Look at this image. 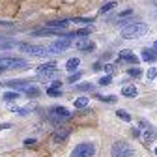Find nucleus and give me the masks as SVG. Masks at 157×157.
I'll list each match as a JSON object with an SVG mask.
<instances>
[{
  "instance_id": "36",
  "label": "nucleus",
  "mask_w": 157,
  "mask_h": 157,
  "mask_svg": "<svg viewBox=\"0 0 157 157\" xmlns=\"http://www.w3.org/2000/svg\"><path fill=\"white\" fill-rule=\"evenodd\" d=\"M133 136H140V131L139 129H133Z\"/></svg>"
},
{
  "instance_id": "18",
  "label": "nucleus",
  "mask_w": 157,
  "mask_h": 157,
  "mask_svg": "<svg viewBox=\"0 0 157 157\" xmlns=\"http://www.w3.org/2000/svg\"><path fill=\"white\" fill-rule=\"evenodd\" d=\"M47 95H51V97H60V95H62V88L49 86V88H47Z\"/></svg>"
},
{
  "instance_id": "15",
  "label": "nucleus",
  "mask_w": 157,
  "mask_h": 157,
  "mask_svg": "<svg viewBox=\"0 0 157 157\" xmlns=\"http://www.w3.org/2000/svg\"><path fill=\"white\" fill-rule=\"evenodd\" d=\"M136 94H139L136 86H131V84H129V86H124V88H122V95H124V97H135Z\"/></svg>"
},
{
  "instance_id": "25",
  "label": "nucleus",
  "mask_w": 157,
  "mask_h": 157,
  "mask_svg": "<svg viewBox=\"0 0 157 157\" xmlns=\"http://www.w3.org/2000/svg\"><path fill=\"white\" fill-rule=\"evenodd\" d=\"M25 94H26L28 97H37V95H39V90H37L36 86H28V88L25 90Z\"/></svg>"
},
{
  "instance_id": "8",
  "label": "nucleus",
  "mask_w": 157,
  "mask_h": 157,
  "mask_svg": "<svg viewBox=\"0 0 157 157\" xmlns=\"http://www.w3.org/2000/svg\"><path fill=\"white\" fill-rule=\"evenodd\" d=\"M21 49H23V51H26V52H30V54H34V56H43V54H49L47 47H43V45H21Z\"/></svg>"
},
{
  "instance_id": "17",
  "label": "nucleus",
  "mask_w": 157,
  "mask_h": 157,
  "mask_svg": "<svg viewBox=\"0 0 157 157\" xmlns=\"http://www.w3.org/2000/svg\"><path fill=\"white\" fill-rule=\"evenodd\" d=\"M78 64H81V60H78V58H69V60L66 62V69H67L69 73H73V71L78 67Z\"/></svg>"
},
{
  "instance_id": "5",
  "label": "nucleus",
  "mask_w": 157,
  "mask_h": 157,
  "mask_svg": "<svg viewBox=\"0 0 157 157\" xmlns=\"http://www.w3.org/2000/svg\"><path fill=\"white\" fill-rule=\"evenodd\" d=\"M26 60L23 58H11V56H0V67H6V69H23L26 67Z\"/></svg>"
},
{
  "instance_id": "34",
  "label": "nucleus",
  "mask_w": 157,
  "mask_h": 157,
  "mask_svg": "<svg viewBox=\"0 0 157 157\" xmlns=\"http://www.w3.org/2000/svg\"><path fill=\"white\" fill-rule=\"evenodd\" d=\"M11 124H0V131H4V129H10Z\"/></svg>"
},
{
  "instance_id": "11",
  "label": "nucleus",
  "mask_w": 157,
  "mask_h": 157,
  "mask_svg": "<svg viewBox=\"0 0 157 157\" xmlns=\"http://www.w3.org/2000/svg\"><path fill=\"white\" fill-rule=\"evenodd\" d=\"M69 129L67 127H62V129H58L54 135H52V142H64L66 139H67V136H69Z\"/></svg>"
},
{
  "instance_id": "22",
  "label": "nucleus",
  "mask_w": 157,
  "mask_h": 157,
  "mask_svg": "<svg viewBox=\"0 0 157 157\" xmlns=\"http://www.w3.org/2000/svg\"><path fill=\"white\" fill-rule=\"evenodd\" d=\"M95 99L105 101V103H116V97H114V95H99V94H97V95H95Z\"/></svg>"
},
{
  "instance_id": "38",
  "label": "nucleus",
  "mask_w": 157,
  "mask_h": 157,
  "mask_svg": "<svg viewBox=\"0 0 157 157\" xmlns=\"http://www.w3.org/2000/svg\"><path fill=\"white\" fill-rule=\"evenodd\" d=\"M153 49H155V51H157V41H155V43H153Z\"/></svg>"
},
{
  "instance_id": "7",
  "label": "nucleus",
  "mask_w": 157,
  "mask_h": 157,
  "mask_svg": "<svg viewBox=\"0 0 157 157\" xmlns=\"http://www.w3.org/2000/svg\"><path fill=\"white\" fill-rule=\"evenodd\" d=\"M67 47H71V39H69V37H62V39H56L54 43H51V45L47 47V51H49V54H60V52H64Z\"/></svg>"
},
{
  "instance_id": "20",
  "label": "nucleus",
  "mask_w": 157,
  "mask_h": 157,
  "mask_svg": "<svg viewBox=\"0 0 157 157\" xmlns=\"http://www.w3.org/2000/svg\"><path fill=\"white\" fill-rule=\"evenodd\" d=\"M114 8H116V2H107V4H103V8L99 10V13H101V15H105V13L112 11Z\"/></svg>"
},
{
  "instance_id": "26",
  "label": "nucleus",
  "mask_w": 157,
  "mask_h": 157,
  "mask_svg": "<svg viewBox=\"0 0 157 157\" xmlns=\"http://www.w3.org/2000/svg\"><path fill=\"white\" fill-rule=\"evenodd\" d=\"M146 77H148V81H153V78L157 77V67H150L148 73H146Z\"/></svg>"
},
{
  "instance_id": "3",
  "label": "nucleus",
  "mask_w": 157,
  "mask_h": 157,
  "mask_svg": "<svg viewBox=\"0 0 157 157\" xmlns=\"http://www.w3.org/2000/svg\"><path fill=\"white\" fill-rule=\"evenodd\" d=\"M95 155V144L94 142H81L71 151V157H94Z\"/></svg>"
},
{
  "instance_id": "10",
  "label": "nucleus",
  "mask_w": 157,
  "mask_h": 157,
  "mask_svg": "<svg viewBox=\"0 0 157 157\" xmlns=\"http://www.w3.org/2000/svg\"><path fill=\"white\" fill-rule=\"evenodd\" d=\"M75 47H77L78 51H86V52H90V51L95 49V43L92 41V39H78V41H75Z\"/></svg>"
},
{
  "instance_id": "12",
  "label": "nucleus",
  "mask_w": 157,
  "mask_h": 157,
  "mask_svg": "<svg viewBox=\"0 0 157 157\" xmlns=\"http://www.w3.org/2000/svg\"><path fill=\"white\" fill-rule=\"evenodd\" d=\"M67 25H69L67 19H62V21H51V23H47V28H52V30H64V28H67Z\"/></svg>"
},
{
  "instance_id": "2",
  "label": "nucleus",
  "mask_w": 157,
  "mask_h": 157,
  "mask_svg": "<svg viewBox=\"0 0 157 157\" xmlns=\"http://www.w3.org/2000/svg\"><path fill=\"white\" fill-rule=\"evenodd\" d=\"M136 151L127 142H114L110 148V157H135Z\"/></svg>"
},
{
  "instance_id": "31",
  "label": "nucleus",
  "mask_w": 157,
  "mask_h": 157,
  "mask_svg": "<svg viewBox=\"0 0 157 157\" xmlns=\"http://www.w3.org/2000/svg\"><path fill=\"white\" fill-rule=\"evenodd\" d=\"M75 90H81V92H84V90H92V84H77Z\"/></svg>"
},
{
  "instance_id": "13",
  "label": "nucleus",
  "mask_w": 157,
  "mask_h": 157,
  "mask_svg": "<svg viewBox=\"0 0 157 157\" xmlns=\"http://www.w3.org/2000/svg\"><path fill=\"white\" fill-rule=\"evenodd\" d=\"M155 52H157L155 49H148V47L142 49V60L144 62H155L157 60V54Z\"/></svg>"
},
{
  "instance_id": "1",
  "label": "nucleus",
  "mask_w": 157,
  "mask_h": 157,
  "mask_svg": "<svg viewBox=\"0 0 157 157\" xmlns=\"http://www.w3.org/2000/svg\"><path fill=\"white\" fill-rule=\"evenodd\" d=\"M148 32V25L144 23H131L127 26L122 28V37L124 39H135V37H140Z\"/></svg>"
},
{
  "instance_id": "29",
  "label": "nucleus",
  "mask_w": 157,
  "mask_h": 157,
  "mask_svg": "<svg viewBox=\"0 0 157 157\" xmlns=\"http://www.w3.org/2000/svg\"><path fill=\"white\" fill-rule=\"evenodd\" d=\"M127 73H129L131 77H140V73H142V71H140L139 67H131V69H129Z\"/></svg>"
},
{
  "instance_id": "23",
  "label": "nucleus",
  "mask_w": 157,
  "mask_h": 157,
  "mask_svg": "<svg viewBox=\"0 0 157 157\" xmlns=\"http://www.w3.org/2000/svg\"><path fill=\"white\" fill-rule=\"evenodd\" d=\"M88 105V97H78L75 99V109H84Z\"/></svg>"
},
{
  "instance_id": "27",
  "label": "nucleus",
  "mask_w": 157,
  "mask_h": 157,
  "mask_svg": "<svg viewBox=\"0 0 157 157\" xmlns=\"http://www.w3.org/2000/svg\"><path fill=\"white\" fill-rule=\"evenodd\" d=\"M110 81H112V77H110V75H105V77L99 78V84H101V86H109Z\"/></svg>"
},
{
  "instance_id": "32",
  "label": "nucleus",
  "mask_w": 157,
  "mask_h": 157,
  "mask_svg": "<svg viewBox=\"0 0 157 157\" xmlns=\"http://www.w3.org/2000/svg\"><path fill=\"white\" fill-rule=\"evenodd\" d=\"M13 112H17L19 116H25V114L30 112V109H13Z\"/></svg>"
},
{
  "instance_id": "24",
  "label": "nucleus",
  "mask_w": 157,
  "mask_h": 157,
  "mask_svg": "<svg viewBox=\"0 0 157 157\" xmlns=\"http://www.w3.org/2000/svg\"><path fill=\"white\" fill-rule=\"evenodd\" d=\"M142 139H144V142H148V144H150V142H153V140H155V133L148 129V131L142 135Z\"/></svg>"
},
{
  "instance_id": "4",
  "label": "nucleus",
  "mask_w": 157,
  "mask_h": 157,
  "mask_svg": "<svg viewBox=\"0 0 157 157\" xmlns=\"http://www.w3.org/2000/svg\"><path fill=\"white\" fill-rule=\"evenodd\" d=\"M71 118V112L66 109V107H52L49 109V120H52L54 124H60V122H66Z\"/></svg>"
},
{
  "instance_id": "33",
  "label": "nucleus",
  "mask_w": 157,
  "mask_h": 157,
  "mask_svg": "<svg viewBox=\"0 0 157 157\" xmlns=\"http://www.w3.org/2000/svg\"><path fill=\"white\" fill-rule=\"evenodd\" d=\"M75 23H82V25H88V23H92V19H75Z\"/></svg>"
},
{
  "instance_id": "9",
  "label": "nucleus",
  "mask_w": 157,
  "mask_h": 157,
  "mask_svg": "<svg viewBox=\"0 0 157 157\" xmlns=\"http://www.w3.org/2000/svg\"><path fill=\"white\" fill-rule=\"evenodd\" d=\"M0 86H8V88L19 92V90H26L30 86V82L28 81H6V82H0Z\"/></svg>"
},
{
  "instance_id": "14",
  "label": "nucleus",
  "mask_w": 157,
  "mask_h": 157,
  "mask_svg": "<svg viewBox=\"0 0 157 157\" xmlns=\"http://www.w3.org/2000/svg\"><path fill=\"white\" fill-rule=\"evenodd\" d=\"M120 60H125V62L136 64V62H139V58H136L131 51H127V49H125V51H122V52H120Z\"/></svg>"
},
{
  "instance_id": "21",
  "label": "nucleus",
  "mask_w": 157,
  "mask_h": 157,
  "mask_svg": "<svg viewBox=\"0 0 157 157\" xmlns=\"http://www.w3.org/2000/svg\"><path fill=\"white\" fill-rule=\"evenodd\" d=\"M116 116H118V118H122L124 122H131V116H129V112H127V110H124V109L116 110Z\"/></svg>"
},
{
  "instance_id": "39",
  "label": "nucleus",
  "mask_w": 157,
  "mask_h": 157,
  "mask_svg": "<svg viewBox=\"0 0 157 157\" xmlns=\"http://www.w3.org/2000/svg\"><path fill=\"white\" fill-rule=\"evenodd\" d=\"M155 155H157V148H155Z\"/></svg>"
},
{
  "instance_id": "28",
  "label": "nucleus",
  "mask_w": 157,
  "mask_h": 157,
  "mask_svg": "<svg viewBox=\"0 0 157 157\" xmlns=\"http://www.w3.org/2000/svg\"><path fill=\"white\" fill-rule=\"evenodd\" d=\"M36 142H37L36 139H26V140H25L23 144H25V148H36V146H37Z\"/></svg>"
},
{
  "instance_id": "19",
  "label": "nucleus",
  "mask_w": 157,
  "mask_h": 157,
  "mask_svg": "<svg viewBox=\"0 0 157 157\" xmlns=\"http://www.w3.org/2000/svg\"><path fill=\"white\" fill-rule=\"evenodd\" d=\"M75 36H90V28H81V30H75V32L67 34L66 37H75Z\"/></svg>"
},
{
  "instance_id": "16",
  "label": "nucleus",
  "mask_w": 157,
  "mask_h": 157,
  "mask_svg": "<svg viewBox=\"0 0 157 157\" xmlns=\"http://www.w3.org/2000/svg\"><path fill=\"white\" fill-rule=\"evenodd\" d=\"M19 97H21V94H19V92H15V90H10V92H4L2 99H4V101H17Z\"/></svg>"
},
{
  "instance_id": "35",
  "label": "nucleus",
  "mask_w": 157,
  "mask_h": 157,
  "mask_svg": "<svg viewBox=\"0 0 157 157\" xmlns=\"http://www.w3.org/2000/svg\"><path fill=\"white\" fill-rule=\"evenodd\" d=\"M52 86H54V88H62V82H60V81H54Z\"/></svg>"
},
{
  "instance_id": "30",
  "label": "nucleus",
  "mask_w": 157,
  "mask_h": 157,
  "mask_svg": "<svg viewBox=\"0 0 157 157\" xmlns=\"http://www.w3.org/2000/svg\"><path fill=\"white\" fill-rule=\"evenodd\" d=\"M78 78H81V73H78V71H77V73H75V75H71V77H69V78H67V82H73V84H75V82H77V81H78Z\"/></svg>"
},
{
  "instance_id": "6",
  "label": "nucleus",
  "mask_w": 157,
  "mask_h": 157,
  "mask_svg": "<svg viewBox=\"0 0 157 157\" xmlns=\"http://www.w3.org/2000/svg\"><path fill=\"white\" fill-rule=\"evenodd\" d=\"M36 73H37V77H41V78H51V77H54L58 73V67H56L54 62H47V64L37 66Z\"/></svg>"
},
{
  "instance_id": "37",
  "label": "nucleus",
  "mask_w": 157,
  "mask_h": 157,
  "mask_svg": "<svg viewBox=\"0 0 157 157\" xmlns=\"http://www.w3.org/2000/svg\"><path fill=\"white\" fill-rule=\"evenodd\" d=\"M6 71V67H0V73H4Z\"/></svg>"
}]
</instances>
